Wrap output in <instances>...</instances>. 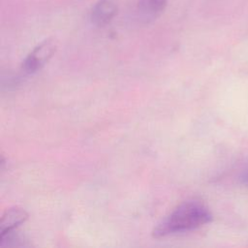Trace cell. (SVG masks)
Here are the masks:
<instances>
[{
	"label": "cell",
	"instance_id": "6da1fadb",
	"mask_svg": "<svg viewBox=\"0 0 248 248\" xmlns=\"http://www.w3.org/2000/svg\"><path fill=\"white\" fill-rule=\"evenodd\" d=\"M212 220L209 209L198 200H190L178 205L153 230L156 238L196 230Z\"/></svg>",
	"mask_w": 248,
	"mask_h": 248
},
{
	"label": "cell",
	"instance_id": "7a4b0ae2",
	"mask_svg": "<svg viewBox=\"0 0 248 248\" xmlns=\"http://www.w3.org/2000/svg\"><path fill=\"white\" fill-rule=\"evenodd\" d=\"M56 49L54 40L47 39L38 45L24 59L22 63L23 70L28 74H33L39 71L53 55Z\"/></svg>",
	"mask_w": 248,
	"mask_h": 248
},
{
	"label": "cell",
	"instance_id": "3957f363",
	"mask_svg": "<svg viewBox=\"0 0 248 248\" xmlns=\"http://www.w3.org/2000/svg\"><path fill=\"white\" fill-rule=\"evenodd\" d=\"M117 12V0H99L92 9L91 21L96 26H105L111 21Z\"/></svg>",
	"mask_w": 248,
	"mask_h": 248
},
{
	"label": "cell",
	"instance_id": "277c9868",
	"mask_svg": "<svg viewBox=\"0 0 248 248\" xmlns=\"http://www.w3.org/2000/svg\"><path fill=\"white\" fill-rule=\"evenodd\" d=\"M27 212L19 207H13L6 210L3 214L0 222V232L4 233L6 232L15 230L17 226L25 222L27 219Z\"/></svg>",
	"mask_w": 248,
	"mask_h": 248
},
{
	"label": "cell",
	"instance_id": "5b68a950",
	"mask_svg": "<svg viewBox=\"0 0 248 248\" xmlns=\"http://www.w3.org/2000/svg\"><path fill=\"white\" fill-rule=\"evenodd\" d=\"M168 0H139V12L144 19L156 18L166 8Z\"/></svg>",
	"mask_w": 248,
	"mask_h": 248
},
{
	"label": "cell",
	"instance_id": "8992f818",
	"mask_svg": "<svg viewBox=\"0 0 248 248\" xmlns=\"http://www.w3.org/2000/svg\"><path fill=\"white\" fill-rule=\"evenodd\" d=\"M26 240L22 235L15 232V230L6 232L0 234V246L1 247H22L27 246Z\"/></svg>",
	"mask_w": 248,
	"mask_h": 248
},
{
	"label": "cell",
	"instance_id": "52a82bcc",
	"mask_svg": "<svg viewBox=\"0 0 248 248\" xmlns=\"http://www.w3.org/2000/svg\"><path fill=\"white\" fill-rule=\"evenodd\" d=\"M240 180L242 181L243 184L248 186V167L243 170L241 176H240Z\"/></svg>",
	"mask_w": 248,
	"mask_h": 248
}]
</instances>
